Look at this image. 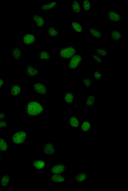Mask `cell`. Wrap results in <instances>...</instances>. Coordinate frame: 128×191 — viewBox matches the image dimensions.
<instances>
[{
  "label": "cell",
  "instance_id": "1",
  "mask_svg": "<svg viewBox=\"0 0 128 191\" xmlns=\"http://www.w3.org/2000/svg\"><path fill=\"white\" fill-rule=\"evenodd\" d=\"M23 111L29 116H36L42 114L45 108L40 102L36 101H30L23 107Z\"/></svg>",
  "mask_w": 128,
  "mask_h": 191
},
{
  "label": "cell",
  "instance_id": "2",
  "mask_svg": "<svg viewBox=\"0 0 128 191\" xmlns=\"http://www.w3.org/2000/svg\"><path fill=\"white\" fill-rule=\"evenodd\" d=\"M30 136V134L27 131H16L13 134L12 137V143L16 145H25Z\"/></svg>",
  "mask_w": 128,
  "mask_h": 191
},
{
  "label": "cell",
  "instance_id": "3",
  "mask_svg": "<svg viewBox=\"0 0 128 191\" xmlns=\"http://www.w3.org/2000/svg\"><path fill=\"white\" fill-rule=\"evenodd\" d=\"M76 50L73 45H68L62 48L59 50L60 57L65 60L71 59L76 53Z\"/></svg>",
  "mask_w": 128,
  "mask_h": 191
},
{
  "label": "cell",
  "instance_id": "4",
  "mask_svg": "<svg viewBox=\"0 0 128 191\" xmlns=\"http://www.w3.org/2000/svg\"><path fill=\"white\" fill-rule=\"evenodd\" d=\"M84 57L82 55L79 53L76 54L69 60L68 63V69L71 70H75L82 66Z\"/></svg>",
  "mask_w": 128,
  "mask_h": 191
},
{
  "label": "cell",
  "instance_id": "5",
  "mask_svg": "<svg viewBox=\"0 0 128 191\" xmlns=\"http://www.w3.org/2000/svg\"><path fill=\"white\" fill-rule=\"evenodd\" d=\"M32 87L34 91L39 95H44L48 92L47 86L41 81H36L32 84Z\"/></svg>",
  "mask_w": 128,
  "mask_h": 191
},
{
  "label": "cell",
  "instance_id": "6",
  "mask_svg": "<svg viewBox=\"0 0 128 191\" xmlns=\"http://www.w3.org/2000/svg\"><path fill=\"white\" fill-rule=\"evenodd\" d=\"M42 151L43 153L45 155H54L56 152V146L52 143H46L43 145Z\"/></svg>",
  "mask_w": 128,
  "mask_h": 191
},
{
  "label": "cell",
  "instance_id": "7",
  "mask_svg": "<svg viewBox=\"0 0 128 191\" xmlns=\"http://www.w3.org/2000/svg\"><path fill=\"white\" fill-rule=\"evenodd\" d=\"M106 16L108 19L113 22H120L122 19L120 13L113 10L108 11Z\"/></svg>",
  "mask_w": 128,
  "mask_h": 191
},
{
  "label": "cell",
  "instance_id": "8",
  "mask_svg": "<svg viewBox=\"0 0 128 191\" xmlns=\"http://www.w3.org/2000/svg\"><path fill=\"white\" fill-rule=\"evenodd\" d=\"M9 92H10V95L12 96H19L23 92L22 88L19 85L15 84L11 86Z\"/></svg>",
  "mask_w": 128,
  "mask_h": 191
},
{
  "label": "cell",
  "instance_id": "9",
  "mask_svg": "<svg viewBox=\"0 0 128 191\" xmlns=\"http://www.w3.org/2000/svg\"><path fill=\"white\" fill-rule=\"evenodd\" d=\"M68 123L69 126L74 129H78L80 126V120L75 115H72L68 118Z\"/></svg>",
  "mask_w": 128,
  "mask_h": 191
},
{
  "label": "cell",
  "instance_id": "10",
  "mask_svg": "<svg viewBox=\"0 0 128 191\" xmlns=\"http://www.w3.org/2000/svg\"><path fill=\"white\" fill-rule=\"evenodd\" d=\"M71 26L74 32L76 34H82L84 31L83 25L77 20H74L71 23Z\"/></svg>",
  "mask_w": 128,
  "mask_h": 191
},
{
  "label": "cell",
  "instance_id": "11",
  "mask_svg": "<svg viewBox=\"0 0 128 191\" xmlns=\"http://www.w3.org/2000/svg\"><path fill=\"white\" fill-rule=\"evenodd\" d=\"M67 167L62 164L53 165L51 167V172L53 174H61L66 170Z\"/></svg>",
  "mask_w": 128,
  "mask_h": 191
},
{
  "label": "cell",
  "instance_id": "12",
  "mask_svg": "<svg viewBox=\"0 0 128 191\" xmlns=\"http://www.w3.org/2000/svg\"><path fill=\"white\" fill-rule=\"evenodd\" d=\"M32 20L36 26L39 28L43 27L45 24V18L40 15H32Z\"/></svg>",
  "mask_w": 128,
  "mask_h": 191
},
{
  "label": "cell",
  "instance_id": "13",
  "mask_svg": "<svg viewBox=\"0 0 128 191\" xmlns=\"http://www.w3.org/2000/svg\"><path fill=\"white\" fill-rule=\"evenodd\" d=\"M39 73V70L32 65H28L27 66L26 74L30 77H35L38 75Z\"/></svg>",
  "mask_w": 128,
  "mask_h": 191
},
{
  "label": "cell",
  "instance_id": "14",
  "mask_svg": "<svg viewBox=\"0 0 128 191\" xmlns=\"http://www.w3.org/2000/svg\"><path fill=\"white\" fill-rule=\"evenodd\" d=\"M71 10L74 13L79 14L81 12L82 9L81 4L78 1L74 0L71 2Z\"/></svg>",
  "mask_w": 128,
  "mask_h": 191
},
{
  "label": "cell",
  "instance_id": "15",
  "mask_svg": "<svg viewBox=\"0 0 128 191\" xmlns=\"http://www.w3.org/2000/svg\"><path fill=\"white\" fill-rule=\"evenodd\" d=\"M80 127L82 132L85 133H87L92 129V123L89 120H83L80 123Z\"/></svg>",
  "mask_w": 128,
  "mask_h": 191
},
{
  "label": "cell",
  "instance_id": "16",
  "mask_svg": "<svg viewBox=\"0 0 128 191\" xmlns=\"http://www.w3.org/2000/svg\"><path fill=\"white\" fill-rule=\"evenodd\" d=\"M57 6V3L55 1H52L48 3H43L39 7L42 11H50L54 9Z\"/></svg>",
  "mask_w": 128,
  "mask_h": 191
},
{
  "label": "cell",
  "instance_id": "17",
  "mask_svg": "<svg viewBox=\"0 0 128 191\" xmlns=\"http://www.w3.org/2000/svg\"><path fill=\"white\" fill-rule=\"evenodd\" d=\"M36 40V37L33 34H27L23 37L24 43L27 45H31L34 44Z\"/></svg>",
  "mask_w": 128,
  "mask_h": 191
},
{
  "label": "cell",
  "instance_id": "18",
  "mask_svg": "<svg viewBox=\"0 0 128 191\" xmlns=\"http://www.w3.org/2000/svg\"><path fill=\"white\" fill-rule=\"evenodd\" d=\"M75 96L72 93L70 92L65 93L63 97L64 102L69 105L72 104L75 101Z\"/></svg>",
  "mask_w": 128,
  "mask_h": 191
},
{
  "label": "cell",
  "instance_id": "19",
  "mask_svg": "<svg viewBox=\"0 0 128 191\" xmlns=\"http://www.w3.org/2000/svg\"><path fill=\"white\" fill-rule=\"evenodd\" d=\"M109 35L111 39L114 41L121 40L123 37V34L119 31L116 30L111 31Z\"/></svg>",
  "mask_w": 128,
  "mask_h": 191
},
{
  "label": "cell",
  "instance_id": "20",
  "mask_svg": "<svg viewBox=\"0 0 128 191\" xmlns=\"http://www.w3.org/2000/svg\"><path fill=\"white\" fill-rule=\"evenodd\" d=\"M89 32L94 38L96 39H102L104 38V34L100 30L96 28H91L89 30Z\"/></svg>",
  "mask_w": 128,
  "mask_h": 191
},
{
  "label": "cell",
  "instance_id": "21",
  "mask_svg": "<svg viewBox=\"0 0 128 191\" xmlns=\"http://www.w3.org/2000/svg\"><path fill=\"white\" fill-rule=\"evenodd\" d=\"M51 181L52 182L56 183H64L66 178L61 174H53L51 176Z\"/></svg>",
  "mask_w": 128,
  "mask_h": 191
},
{
  "label": "cell",
  "instance_id": "22",
  "mask_svg": "<svg viewBox=\"0 0 128 191\" xmlns=\"http://www.w3.org/2000/svg\"><path fill=\"white\" fill-rule=\"evenodd\" d=\"M32 166L36 170L44 169L46 166V163L42 160H36L32 163Z\"/></svg>",
  "mask_w": 128,
  "mask_h": 191
},
{
  "label": "cell",
  "instance_id": "23",
  "mask_svg": "<svg viewBox=\"0 0 128 191\" xmlns=\"http://www.w3.org/2000/svg\"><path fill=\"white\" fill-rule=\"evenodd\" d=\"M12 55L15 60H19L22 57V50L19 48H13L12 51Z\"/></svg>",
  "mask_w": 128,
  "mask_h": 191
},
{
  "label": "cell",
  "instance_id": "24",
  "mask_svg": "<svg viewBox=\"0 0 128 191\" xmlns=\"http://www.w3.org/2000/svg\"><path fill=\"white\" fill-rule=\"evenodd\" d=\"M87 174L85 173H81L76 175L74 176V180L77 183H82L87 180Z\"/></svg>",
  "mask_w": 128,
  "mask_h": 191
},
{
  "label": "cell",
  "instance_id": "25",
  "mask_svg": "<svg viewBox=\"0 0 128 191\" xmlns=\"http://www.w3.org/2000/svg\"><path fill=\"white\" fill-rule=\"evenodd\" d=\"M48 32L49 36L52 38H55L59 35V30L52 25L49 27Z\"/></svg>",
  "mask_w": 128,
  "mask_h": 191
},
{
  "label": "cell",
  "instance_id": "26",
  "mask_svg": "<svg viewBox=\"0 0 128 191\" xmlns=\"http://www.w3.org/2000/svg\"><path fill=\"white\" fill-rule=\"evenodd\" d=\"M39 60L43 61H47L50 59L51 56L48 51L42 50L39 53Z\"/></svg>",
  "mask_w": 128,
  "mask_h": 191
},
{
  "label": "cell",
  "instance_id": "27",
  "mask_svg": "<svg viewBox=\"0 0 128 191\" xmlns=\"http://www.w3.org/2000/svg\"><path fill=\"white\" fill-rule=\"evenodd\" d=\"M95 104V96L94 95H88L85 100V105L88 107H92Z\"/></svg>",
  "mask_w": 128,
  "mask_h": 191
},
{
  "label": "cell",
  "instance_id": "28",
  "mask_svg": "<svg viewBox=\"0 0 128 191\" xmlns=\"http://www.w3.org/2000/svg\"><path fill=\"white\" fill-rule=\"evenodd\" d=\"M8 145L5 139L3 137H0V151L5 152L8 150Z\"/></svg>",
  "mask_w": 128,
  "mask_h": 191
},
{
  "label": "cell",
  "instance_id": "29",
  "mask_svg": "<svg viewBox=\"0 0 128 191\" xmlns=\"http://www.w3.org/2000/svg\"><path fill=\"white\" fill-rule=\"evenodd\" d=\"M95 53L101 58H106L108 56L109 52L108 50L102 48H97L95 50Z\"/></svg>",
  "mask_w": 128,
  "mask_h": 191
},
{
  "label": "cell",
  "instance_id": "30",
  "mask_svg": "<svg viewBox=\"0 0 128 191\" xmlns=\"http://www.w3.org/2000/svg\"><path fill=\"white\" fill-rule=\"evenodd\" d=\"M82 8L85 11H89L92 8V2L90 0H85L81 3Z\"/></svg>",
  "mask_w": 128,
  "mask_h": 191
},
{
  "label": "cell",
  "instance_id": "31",
  "mask_svg": "<svg viewBox=\"0 0 128 191\" xmlns=\"http://www.w3.org/2000/svg\"><path fill=\"white\" fill-rule=\"evenodd\" d=\"M11 177L9 176H3L1 178V185L4 187L8 186L11 183Z\"/></svg>",
  "mask_w": 128,
  "mask_h": 191
},
{
  "label": "cell",
  "instance_id": "32",
  "mask_svg": "<svg viewBox=\"0 0 128 191\" xmlns=\"http://www.w3.org/2000/svg\"><path fill=\"white\" fill-rule=\"evenodd\" d=\"M82 83L85 88L89 89L92 87L93 80L89 78H83Z\"/></svg>",
  "mask_w": 128,
  "mask_h": 191
},
{
  "label": "cell",
  "instance_id": "33",
  "mask_svg": "<svg viewBox=\"0 0 128 191\" xmlns=\"http://www.w3.org/2000/svg\"><path fill=\"white\" fill-rule=\"evenodd\" d=\"M93 76L95 80H100L103 77V74L98 70H95L93 73Z\"/></svg>",
  "mask_w": 128,
  "mask_h": 191
},
{
  "label": "cell",
  "instance_id": "34",
  "mask_svg": "<svg viewBox=\"0 0 128 191\" xmlns=\"http://www.w3.org/2000/svg\"><path fill=\"white\" fill-rule=\"evenodd\" d=\"M93 59L94 61L97 64H101L103 63V60L102 58L99 56L96 53L93 55Z\"/></svg>",
  "mask_w": 128,
  "mask_h": 191
},
{
  "label": "cell",
  "instance_id": "35",
  "mask_svg": "<svg viewBox=\"0 0 128 191\" xmlns=\"http://www.w3.org/2000/svg\"><path fill=\"white\" fill-rule=\"evenodd\" d=\"M8 124L6 120H0V129H4L8 127Z\"/></svg>",
  "mask_w": 128,
  "mask_h": 191
},
{
  "label": "cell",
  "instance_id": "36",
  "mask_svg": "<svg viewBox=\"0 0 128 191\" xmlns=\"http://www.w3.org/2000/svg\"><path fill=\"white\" fill-rule=\"evenodd\" d=\"M5 113L2 112H0V120H4L6 117Z\"/></svg>",
  "mask_w": 128,
  "mask_h": 191
},
{
  "label": "cell",
  "instance_id": "37",
  "mask_svg": "<svg viewBox=\"0 0 128 191\" xmlns=\"http://www.w3.org/2000/svg\"><path fill=\"white\" fill-rule=\"evenodd\" d=\"M5 85V83L3 79L0 77V88H3Z\"/></svg>",
  "mask_w": 128,
  "mask_h": 191
},
{
  "label": "cell",
  "instance_id": "38",
  "mask_svg": "<svg viewBox=\"0 0 128 191\" xmlns=\"http://www.w3.org/2000/svg\"><path fill=\"white\" fill-rule=\"evenodd\" d=\"M1 155H0V163H1Z\"/></svg>",
  "mask_w": 128,
  "mask_h": 191
}]
</instances>
